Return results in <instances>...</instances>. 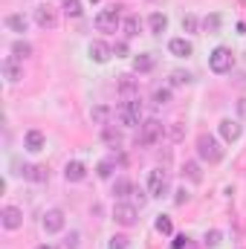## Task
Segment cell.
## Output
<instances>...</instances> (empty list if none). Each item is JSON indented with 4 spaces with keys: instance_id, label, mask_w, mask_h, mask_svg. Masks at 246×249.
<instances>
[{
    "instance_id": "obj_37",
    "label": "cell",
    "mask_w": 246,
    "mask_h": 249,
    "mask_svg": "<svg viewBox=\"0 0 246 249\" xmlns=\"http://www.w3.org/2000/svg\"><path fill=\"white\" fill-rule=\"evenodd\" d=\"M217 244H220V232H217V229H211V232H206V247H217Z\"/></svg>"
},
{
    "instance_id": "obj_23",
    "label": "cell",
    "mask_w": 246,
    "mask_h": 249,
    "mask_svg": "<svg viewBox=\"0 0 246 249\" xmlns=\"http://www.w3.org/2000/svg\"><path fill=\"white\" fill-rule=\"evenodd\" d=\"M90 116H93V122H96V124H107V119H110L113 113H110V107L99 105V107H93V113H90Z\"/></svg>"
},
{
    "instance_id": "obj_15",
    "label": "cell",
    "mask_w": 246,
    "mask_h": 249,
    "mask_svg": "<svg viewBox=\"0 0 246 249\" xmlns=\"http://www.w3.org/2000/svg\"><path fill=\"white\" fill-rule=\"evenodd\" d=\"M23 180H32V183H44L50 174H47V168L44 165H23Z\"/></svg>"
},
{
    "instance_id": "obj_21",
    "label": "cell",
    "mask_w": 246,
    "mask_h": 249,
    "mask_svg": "<svg viewBox=\"0 0 246 249\" xmlns=\"http://www.w3.org/2000/svg\"><path fill=\"white\" fill-rule=\"evenodd\" d=\"M139 26H142V23H139L136 15H127V18L122 20V32L127 35V38H136V35H139Z\"/></svg>"
},
{
    "instance_id": "obj_30",
    "label": "cell",
    "mask_w": 246,
    "mask_h": 249,
    "mask_svg": "<svg viewBox=\"0 0 246 249\" xmlns=\"http://www.w3.org/2000/svg\"><path fill=\"white\" fill-rule=\"evenodd\" d=\"M64 12H67L70 18H78V15H81V3H78V0H64Z\"/></svg>"
},
{
    "instance_id": "obj_39",
    "label": "cell",
    "mask_w": 246,
    "mask_h": 249,
    "mask_svg": "<svg viewBox=\"0 0 246 249\" xmlns=\"http://www.w3.org/2000/svg\"><path fill=\"white\" fill-rule=\"evenodd\" d=\"M185 244H188V238H185V235H177V238H174V244H171V249H183Z\"/></svg>"
},
{
    "instance_id": "obj_32",
    "label": "cell",
    "mask_w": 246,
    "mask_h": 249,
    "mask_svg": "<svg viewBox=\"0 0 246 249\" xmlns=\"http://www.w3.org/2000/svg\"><path fill=\"white\" fill-rule=\"evenodd\" d=\"M105 142L119 145V142H122V133H119V130H113V127H105Z\"/></svg>"
},
{
    "instance_id": "obj_41",
    "label": "cell",
    "mask_w": 246,
    "mask_h": 249,
    "mask_svg": "<svg viewBox=\"0 0 246 249\" xmlns=\"http://www.w3.org/2000/svg\"><path fill=\"white\" fill-rule=\"evenodd\" d=\"M238 116L246 122V99H241V102H238Z\"/></svg>"
},
{
    "instance_id": "obj_19",
    "label": "cell",
    "mask_w": 246,
    "mask_h": 249,
    "mask_svg": "<svg viewBox=\"0 0 246 249\" xmlns=\"http://www.w3.org/2000/svg\"><path fill=\"white\" fill-rule=\"evenodd\" d=\"M154 64H157L154 55L142 53V55H136V58H133V70H136V72H151V70H154Z\"/></svg>"
},
{
    "instance_id": "obj_7",
    "label": "cell",
    "mask_w": 246,
    "mask_h": 249,
    "mask_svg": "<svg viewBox=\"0 0 246 249\" xmlns=\"http://www.w3.org/2000/svg\"><path fill=\"white\" fill-rule=\"evenodd\" d=\"M35 23H38L41 29H53V26L58 23V15H55V6H50V3H44V6H38V9H35Z\"/></svg>"
},
{
    "instance_id": "obj_29",
    "label": "cell",
    "mask_w": 246,
    "mask_h": 249,
    "mask_svg": "<svg viewBox=\"0 0 246 249\" xmlns=\"http://www.w3.org/2000/svg\"><path fill=\"white\" fill-rule=\"evenodd\" d=\"M154 226H157V232H159V235H171V217H165V214H159Z\"/></svg>"
},
{
    "instance_id": "obj_43",
    "label": "cell",
    "mask_w": 246,
    "mask_h": 249,
    "mask_svg": "<svg viewBox=\"0 0 246 249\" xmlns=\"http://www.w3.org/2000/svg\"><path fill=\"white\" fill-rule=\"evenodd\" d=\"M38 249H53V247H47V244H44V247H38Z\"/></svg>"
},
{
    "instance_id": "obj_31",
    "label": "cell",
    "mask_w": 246,
    "mask_h": 249,
    "mask_svg": "<svg viewBox=\"0 0 246 249\" xmlns=\"http://www.w3.org/2000/svg\"><path fill=\"white\" fill-rule=\"evenodd\" d=\"M171 102V90H154V105H168Z\"/></svg>"
},
{
    "instance_id": "obj_13",
    "label": "cell",
    "mask_w": 246,
    "mask_h": 249,
    "mask_svg": "<svg viewBox=\"0 0 246 249\" xmlns=\"http://www.w3.org/2000/svg\"><path fill=\"white\" fill-rule=\"evenodd\" d=\"M3 75H6V81H12V84L23 78V67L18 64V58H6V61H3Z\"/></svg>"
},
{
    "instance_id": "obj_24",
    "label": "cell",
    "mask_w": 246,
    "mask_h": 249,
    "mask_svg": "<svg viewBox=\"0 0 246 249\" xmlns=\"http://www.w3.org/2000/svg\"><path fill=\"white\" fill-rule=\"evenodd\" d=\"M183 174L191 180V183H200V180H203V174H200V165H197V162H185Z\"/></svg>"
},
{
    "instance_id": "obj_42",
    "label": "cell",
    "mask_w": 246,
    "mask_h": 249,
    "mask_svg": "<svg viewBox=\"0 0 246 249\" xmlns=\"http://www.w3.org/2000/svg\"><path fill=\"white\" fill-rule=\"evenodd\" d=\"M171 136H174V139H180V136H183V127H180V124H174V127H171Z\"/></svg>"
},
{
    "instance_id": "obj_6",
    "label": "cell",
    "mask_w": 246,
    "mask_h": 249,
    "mask_svg": "<svg viewBox=\"0 0 246 249\" xmlns=\"http://www.w3.org/2000/svg\"><path fill=\"white\" fill-rule=\"evenodd\" d=\"M148 194L151 197H165L168 194V177H165V171H151L148 174Z\"/></svg>"
},
{
    "instance_id": "obj_11",
    "label": "cell",
    "mask_w": 246,
    "mask_h": 249,
    "mask_svg": "<svg viewBox=\"0 0 246 249\" xmlns=\"http://www.w3.org/2000/svg\"><path fill=\"white\" fill-rule=\"evenodd\" d=\"M64 177H67V183H81V180L87 177V165H84V162H78V160H72V162H67Z\"/></svg>"
},
{
    "instance_id": "obj_36",
    "label": "cell",
    "mask_w": 246,
    "mask_h": 249,
    "mask_svg": "<svg viewBox=\"0 0 246 249\" xmlns=\"http://www.w3.org/2000/svg\"><path fill=\"white\" fill-rule=\"evenodd\" d=\"M75 247H78V232H70V235L64 238L61 249H75Z\"/></svg>"
},
{
    "instance_id": "obj_27",
    "label": "cell",
    "mask_w": 246,
    "mask_h": 249,
    "mask_svg": "<svg viewBox=\"0 0 246 249\" xmlns=\"http://www.w3.org/2000/svg\"><path fill=\"white\" fill-rule=\"evenodd\" d=\"M119 90H122V93H133V90H136V78L127 75V72L119 75Z\"/></svg>"
},
{
    "instance_id": "obj_9",
    "label": "cell",
    "mask_w": 246,
    "mask_h": 249,
    "mask_svg": "<svg viewBox=\"0 0 246 249\" xmlns=\"http://www.w3.org/2000/svg\"><path fill=\"white\" fill-rule=\"evenodd\" d=\"M136 206H130V203H119L116 209H113V220L119 223V226H133L136 223Z\"/></svg>"
},
{
    "instance_id": "obj_34",
    "label": "cell",
    "mask_w": 246,
    "mask_h": 249,
    "mask_svg": "<svg viewBox=\"0 0 246 249\" xmlns=\"http://www.w3.org/2000/svg\"><path fill=\"white\" fill-rule=\"evenodd\" d=\"M107 249H127V238H124V235H113L110 244H107Z\"/></svg>"
},
{
    "instance_id": "obj_17",
    "label": "cell",
    "mask_w": 246,
    "mask_h": 249,
    "mask_svg": "<svg viewBox=\"0 0 246 249\" xmlns=\"http://www.w3.org/2000/svg\"><path fill=\"white\" fill-rule=\"evenodd\" d=\"M148 26H151V32H154V35H162V32L168 29V18H165L162 12H154V15L148 18Z\"/></svg>"
},
{
    "instance_id": "obj_1",
    "label": "cell",
    "mask_w": 246,
    "mask_h": 249,
    "mask_svg": "<svg viewBox=\"0 0 246 249\" xmlns=\"http://www.w3.org/2000/svg\"><path fill=\"white\" fill-rule=\"evenodd\" d=\"M197 157L214 165V162L223 160V148H220V142H217L211 133H200V136H197Z\"/></svg>"
},
{
    "instance_id": "obj_8",
    "label": "cell",
    "mask_w": 246,
    "mask_h": 249,
    "mask_svg": "<svg viewBox=\"0 0 246 249\" xmlns=\"http://www.w3.org/2000/svg\"><path fill=\"white\" fill-rule=\"evenodd\" d=\"M0 223L12 232V229H20L23 226V212L18 209V206H6L3 212H0Z\"/></svg>"
},
{
    "instance_id": "obj_25",
    "label": "cell",
    "mask_w": 246,
    "mask_h": 249,
    "mask_svg": "<svg viewBox=\"0 0 246 249\" xmlns=\"http://www.w3.org/2000/svg\"><path fill=\"white\" fill-rule=\"evenodd\" d=\"M130 191H133V183H130V180H116V186H113V194H116L119 200H124Z\"/></svg>"
},
{
    "instance_id": "obj_3",
    "label": "cell",
    "mask_w": 246,
    "mask_h": 249,
    "mask_svg": "<svg viewBox=\"0 0 246 249\" xmlns=\"http://www.w3.org/2000/svg\"><path fill=\"white\" fill-rule=\"evenodd\" d=\"M122 26V12L119 9H105L96 15V29L99 32H116Z\"/></svg>"
},
{
    "instance_id": "obj_20",
    "label": "cell",
    "mask_w": 246,
    "mask_h": 249,
    "mask_svg": "<svg viewBox=\"0 0 246 249\" xmlns=\"http://www.w3.org/2000/svg\"><path fill=\"white\" fill-rule=\"evenodd\" d=\"M44 133L41 130H29L26 133V151H44Z\"/></svg>"
},
{
    "instance_id": "obj_28",
    "label": "cell",
    "mask_w": 246,
    "mask_h": 249,
    "mask_svg": "<svg viewBox=\"0 0 246 249\" xmlns=\"http://www.w3.org/2000/svg\"><path fill=\"white\" fill-rule=\"evenodd\" d=\"M203 26H206V32H209V35H214V32L220 29V15H209V18L203 20Z\"/></svg>"
},
{
    "instance_id": "obj_4",
    "label": "cell",
    "mask_w": 246,
    "mask_h": 249,
    "mask_svg": "<svg viewBox=\"0 0 246 249\" xmlns=\"http://www.w3.org/2000/svg\"><path fill=\"white\" fill-rule=\"evenodd\" d=\"M116 122L124 124V127H133L139 124V102H124L116 107Z\"/></svg>"
},
{
    "instance_id": "obj_35",
    "label": "cell",
    "mask_w": 246,
    "mask_h": 249,
    "mask_svg": "<svg viewBox=\"0 0 246 249\" xmlns=\"http://www.w3.org/2000/svg\"><path fill=\"white\" fill-rule=\"evenodd\" d=\"M183 32H197V18L194 15H185L183 18Z\"/></svg>"
},
{
    "instance_id": "obj_10",
    "label": "cell",
    "mask_w": 246,
    "mask_h": 249,
    "mask_svg": "<svg viewBox=\"0 0 246 249\" xmlns=\"http://www.w3.org/2000/svg\"><path fill=\"white\" fill-rule=\"evenodd\" d=\"M44 229H47L50 235L61 232V229H64V212H61V209H50V212L44 214Z\"/></svg>"
},
{
    "instance_id": "obj_18",
    "label": "cell",
    "mask_w": 246,
    "mask_h": 249,
    "mask_svg": "<svg viewBox=\"0 0 246 249\" xmlns=\"http://www.w3.org/2000/svg\"><path fill=\"white\" fill-rule=\"evenodd\" d=\"M3 23H6L12 32H26V26H29V20H26L23 15H6Z\"/></svg>"
},
{
    "instance_id": "obj_38",
    "label": "cell",
    "mask_w": 246,
    "mask_h": 249,
    "mask_svg": "<svg viewBox=\"0 0 246 249\" xmlns=\"http://www.w3.org/2000/svg\"><path fill=\"white\" fill-rule=\"evenodd\" d=\"M127 53H130V50H127V44H124V41H119V44L113 47V55H116V58H124Z\"/></svg>"
},
{
    "instance_id": "obj_22",
    "label": "cell",
    "mask_w": 246,
    "mask_h": 249,
    "mask_svg": "<svg viewBox=\"0 0 246 249\" xmlns=\"http://www.w3.org/2000/svg\"><path fill=\"white\" fill-rule=\"evenodd\" d=\"M12 55H15L18 61L29 58V55H32V44H26V41H15V44H12Z\"/></svg>"
},
{
    "instance_id": "obj_14",
    "label": "cell",
    "mask_w": 246,
    "mask_h": 249,
    "mask_svg": "<svg viewBox=\"0 0 246 249\" xmlns=\"http://www.w3.org/2000/svg\"><path fill=\"white\" fill-rule=\"evenodd\" d=\"M220 136H223L226 142H238V139H241V124L232 122V119H223V122H220Z\"/></svg>"
},
{
    "instance_id": "obj_33",
    "label": "cell",
    "mask_w": 246,
    "mask_h": 249,
    "mask_svg": "<svg viewBox=\"0 0 246 249\" xmlns=\"http://www.w3.org/2000/svg\"><path fill=\"white\" fill-rule=\"evenodd\" d=\"M188 81H191V75L183 72V70H174L171 72V84H188Z\"/></svg>"
},
{
    "instance_id": "obj_5",
    "label": "cell",
    "mask_w": 246,
    "mask_h": 249,
    "mask_svg": "<svg viewBox=\"0 0 246 249\" xmlns=\"http://www.w3.org/2000/svg\"><path fill=\"white\" fill-rule=\"evenodd\" d=\"M159 136H162V122H157V119H148L139 127V145H154Z\"/></svg>"
},
{
    "instance_id": "obj_40",
    "label": "cell",
    "mask_w": 246,
    "mask_h": 249,
    "mask_svg": "<svg viewBox=\"0 0 246 249\" xmlns=\"http://www.w3.org/2000/svg\"><path fill=\"white\" fill-rule=\"evenodd\" d=\"M185 200H188V191H185V188H180V191H177V197H174V203H177V206H183Z\"/></svg>"
},
{
    "instance_id": "obj_26",
    "label": "cell",
    "mask_w": 246,
    "mask_h": 249,
    "mask_svg": "<svg viewBox=\"0 0 246 249\" xmlns=\"http://www.w3.org/2000/svg\"><path fill=\"white\" fill-rule=\"evenodd\" d=\"M96 174H99L102 180H107V177L113 174V160H102V162L96 165Z\"/></svg>"
},
{
    "instance_id": "obj_16",
    "label": "cell",
    "mask_w": 246,
    "mask_h": 249,
    "mask_svg": "<svg viewBox=\"0 0 246 249\" xmlns=\"http://www.w3.org/2000/svg\"><path fill=\"white\" fill-rule=\"evenodd\" d=\"M168 50H171V53H174L177 58H188V55L194 53V47H191V44H188L185 38H174V41L168 44Z\"/></svg>"
},
{
    "instance_id": "obj_2",
    "label": "cell",
    "mask_w": 246,
    "mask_h": 249,
    "mask_svg": "<svg viewBox=\"0 0 246 249\" xmlns=\"http://www.w3.org/2000/svg\"><path fill=\"white\" fill-rule=\"evenodd\" d=\"M232 64H235V55H232L229 47H217V50H211V55H209V67H211V72H229Z\"/></svg>"
},
{
    "instance_id": "obj_12",
    "label": "cell",
    "mask_w": 246,
    "mask_h": 249,
    "mask_svg": "<svg viewBox=\"0 0 246 249\" xmlns=\"http://www.w3.org/2000/svg\"><path fill=\"white\" fill-rule=\"evenodd\" d=\"M110 55H113V47H107L105 41H93V44H90V58L96 64H105Z\"/></svg>"
}]
</instances>
